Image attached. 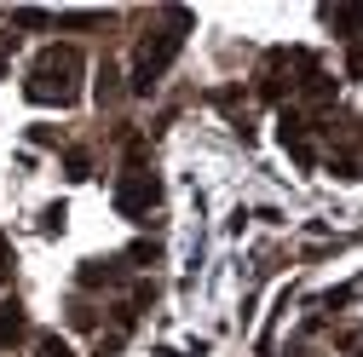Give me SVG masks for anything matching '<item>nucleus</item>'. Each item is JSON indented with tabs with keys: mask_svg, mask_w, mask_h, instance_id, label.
Returning <instances> with one entry per match:
<instances>
[{
	"mask_svg": "<svg viewBox=\"0 0 363 357\" xmlns=\"http://www.w3.org/2000/svg\"><path fill=\"white\" fill-rule=\"evenodd\" d=\"M81 52L75 47H47L35 64H29V81H23V98L29 104H75V93H81Z\"/></svg>",
	"mask_w": 363,
	"mask_h": 357,
	"instance_id": "1",
	"label": "nucleus"
},
{
	"mask_svg": "<svg viewBox=\"0 0 363 357\" xmlns=\"http://www.w3.org/2000/svg\"><path fill=\"white\" fill-rule=\"evenodd\" d=\"M191 29V12H167V29H150L139 40V58H133V93H156V81L167 75V64L179 58V40Z\"/></svg>",
	"mask_w": 363,
	"mask_h": 357,
	"instance_id": "2",
	"label": "nucleus"
},
{
	"mask_svg": "<svg viewBox=\"0 0 363 357\" xmlns=\"http://www.w3.org/2000/svg\"><path fill=\"white\" fill-rule=\"evenodd\" d=\"M156 202H162V178L156 173H145V167L121 173V185H116V213L121 219H145Z\"/></svg>",
	"mask_w": 363,
	"mask_h": 357,
	"instance_id": "3",
	"label": "nucleus"
},
{
	"mask_svg": "<svg viewBox=\"0 0 363 357\" xmlns=\"http://www.w3.org/2000/svg\"><path fill=\"white\" fill-rule=\"evenodd\" d=\"M29 334V317H23V300H0V346H18Z\"/></svg>",
	"mask_w": 363,
	"mask_h": 357,
	"instance_id": "4",
	"label": "nucleus"
},
{
	"mask_svg": "<svg viewBox=\"0 0 363 357\" xmlns=\"http://www.w3.org/2000/svg\"><path fill=\"white\" fill-rule=\"evenodd\" d=\"M104 283H121V265H110V259H86V265H81V288H104Z\"/></svg>",
	"mask_w": 363,
	"mask_h": 357,
	"instance_id": "5",
	"label": "nucleus"
},
{
	"mask_svg": "<svg viewBox=\"0 0 363 357\" xmlns=\"http://www.w3.org/2000/svg\"><path fill=\"white\" fill-rule=\"evenodd\" d=\"M335 93H340V86H335L323 69H317V64H306V98H311V104H329Z\"/></svg>",
	"mask_w": 363,
	"mask_h": 357,
	"instance_id": "6",
	"label": "nucleus"
},
{
	"mask_svg": "<svg viewBox=\"0 0 363 357\" xmlns=\"http://www.w3.org/2000/svg\"><path fill=\"white\" fill-rule=\"evenodd\" d=\"M127 259H133V265H156V259H162V242H150V237H145V242H133Z\"/></svg>",
	"mask_w": 363,
	"mask_h": 357,
	"instance_id": "7",
	"label": "nucleus"
},
{
	"mask_svg": "<svg viewBox=\"0 0 363 357\" xmlns=\"http://www.w3.org/2000/svg\"><path fill=\"white\" fill-rule=\"evenodd\" d=\"M35 351H40V357H75V351H69L58 334H40V340H35Z\"/></svg>",
	"mask_w": 363,
	"mask_h": 357,
	"instance_id": "8",
	"label": "nucleus"
},
{
	"mask_svg": "<svg viewBox=\"0 0 363 357\" xmlns=\"http://www.w3.org/2000/svg\"><path fill=\"white\" fill-rule=\"evenodd\" d=\"M86 167H93L86 150H69V156H64V173H69V178H86Z\"/></svg>",
	"mask_w": 363,
	"mask_h": 357,
	"instance_id": "9",
	"label": "nucleus"
},
{
	"mask_svg": "<svg viewBox=\"0 0 363 357\" xmlns=\"http://www.w3.org/2000/svg\"><path fill=\"white\" fill-rule=\"evenodd\" d=\"M104 23V12H64V29H93Z\"/></svg>",
	"mask_w": 363,
	"mask_h": 357,
	"instance_id": "10",
	"label": "nucleus"
},
{
	"mask_svg": "<svg viewBox=\"0 0 363 357\" xmlns=\"http://www.w3.org/2000/svg\"><path fill=\"white\" fill-rule=\"evenodd\" d=\"M47 23H52V18H47V12H35V6L18 12V29H47Z\"/></svg>",
	"mask_w": 363,
	"mask_h": 357,
	"instance_id": "11",
	"label": "nucleus"
},
{
	"mask_svg": "<svg viewBox=\"0 0 363 357\" xmlns=\"http://www.w3.org/2000/svg\"><path fill=\"white\" fill-rule=\"evenodd\" d=\"M340 29H363V6H346V12H329Z\"/></svg>",
	"mask_w": 363,
	"mask_h": 357,
	"instance_id": "12",
	"label": "nucleus"
},
{
	"mask_svg": "<svg viewBox=\"0 0 363 357\" xmlns=\"http://www.w3.org/2000/svg\"><path fill=\"white\" fill-rule=\"evenodd\" d=\"M329 173H335V178H357V162H352V156H335Z\"/></svg>",
	"mask_w": 363,
	"mask_h": 357,
	"instance_id": "13",
	"label": "nucleus"
},
{
	"mask_svg": "<svg viewBox=\"0 0 363 357\" xmlns=\"http://www.w3.org/2000/svg\"><path fill=\"white\" fill-rule=\"evenodd\" d=\"M99 75H104V86H99V98H104V104H110V98H116V64H104V69H99Z\"/></svg>",
	"mask_w": 363,
	"mask_h": 357,
	"instance_id": "14",
	"label": "nucleus"
},
{
	"mask_svg": "<svg viewBox=\"0 0 363 357\" xmlns=\"http://www.w3.org/2000/svg\"><path fill=\"white\" fill-rule=\"evenodd\" d=\"M40 225H47V231H64V202H52V208H47V219H40Z\"/></svg>",
	"mask_w": 363,
	"mask_h": 357,
	"instance_id": "15",
	"label": "nucleus"
},
{
	"mask_svg": "<svg viewBox=\"0 0 363 357\" xmlns=\"http://www.w3.org/2000/svg\"><path fill=\"white\" fill-rule=\"evenodd\" d=\"M12 47H18V35H0V75H6V58H12Z\"/></svg>",
	"mask_w": 363,
	"mask_h": 357,
	"instance_id": "16",
	"label": "nucleus"
},
{
	"mask_svg": "<svg viewBox=\"0 0 363 357\" xmlns=\"http://www.w3.org/2000/svg\"><path fill=\"white\" fill-rule=\"evenodd\" d=\"M346 69H352V75H363V52H346Z\"/></svg>",
	"mask_w": 363,
	"mask_h": 357,
	"instance_id": "17",
	"label": "nucleus"
},
{
	"mask_svg": "<svg viewBox=\"0 0 363 357\" xmlns=\"http://www.w3.org/2000/svg\"><path fill=\"white\" fill-rule=\"evenodd\" d=\"M357 357H363V340H357Z\"/></svg>",
	"mask_w": 363,
	"mask_h": 357,
	"instance_id": "18",
	"label": "nucleus"
}]
</instances>
